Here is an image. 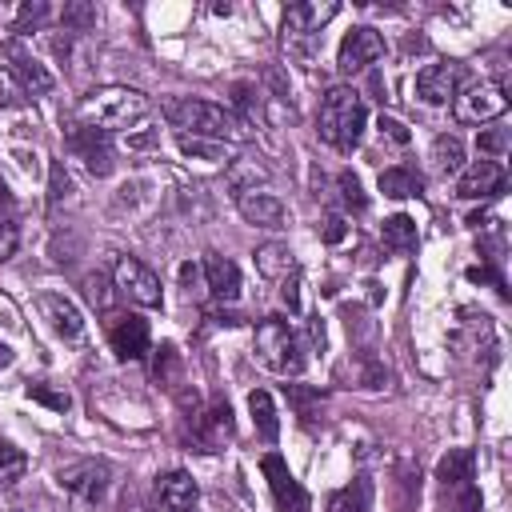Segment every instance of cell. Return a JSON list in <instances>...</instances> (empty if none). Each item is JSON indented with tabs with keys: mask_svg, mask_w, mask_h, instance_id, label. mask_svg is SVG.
Instances as JSON below:
<instances>
[{
	"mask_svg": "<svg viewBox=\"0 0 512 512\" xmlns=\"http://www.w3.org/2000/svg\"><path fill=\"white\" fill-rule=\"evenodd\" d=\"M364 124H368V108L356 88L336 84L324 92L320 112H316V132L324 144H332L336 152H352L364 136Z\"/></svg>",
	"mask_w": 512,
	"mask_h": 512,
	"instance_id": "obj_2",
	"label": "cell"
},
{
	"mask_svg": "<svg viewBox=\"0 0 512 512\" xmlns=\"http://www.w3.org/2000/svg\"><path fill=\"white\" fill-rule=\"evenodd\" d=\"M260 472H264L268 492H272V500H276L280 512H308V508H312V496H308L304 484L292 476V468H288V460H284L280 452H264V456H260Z\"/></svg>",
	"mask_w": 512,
	"mask_h": 512,
	"instance_id": "obj_9",
	"label": "cell"
},
{
	"mask_svg": "<svg viewBox=\"0 0 512 512\" xmlns=\"http://www.w3.org/2000/svg\"><path fill=\"white\" fill-rule=\"evenodd\" d=\"M12 512H24V508H12Z\"/></svg>",
	"mask_w": 512,
	"mask_h": 512,
	"instance_id": "obj_53",
	"label": "cell"
},
{
	"mask_svg": "<svg viewBox=\"0 0 512 512\" xmlns=\"http://www.w3.org/2000/svg\"><path fill=\"white\" fill-rule=\"evenodd\" d=\"M460 496H456V504H452V512H480V488L476 484H464V488H456Z\"/></svg>",
	"mask_w": 512,
	"mask_h": 512,
	"instance_id": "obj_43",
	"label": "cell"
},
{
	"mask_svg": "<svg viewBox=\"0 0 512 512\" xmlns=\"http://www.w3.org/2000/svg\"><path fill=\"white\" fill-rule=\"evenodd\" d=\"M152 372H156V380L164 388H176V380H180V352L172 344H160L156 348V360H152Z\"/></svg>",
	"mask_w": 512,
	"mask_h": 512,
	"instance_id": "obj_31",
	"label": "cell"
},
{
	"mask_svg": "<svg viewBox=\"0 0 512 512\" xmlns=\"http://www.w3.org/2000/svg\"><path fill=\"white\" fill-rule=\"evenodd\" d=\"M336 188H340V200H344V208H352V212H364L368 208V196H364V188H360V180H356V172H340L336 176Z\"/></svg>",
	"mask_w": 512,
	"mask_h": 512,
	"instance_id": "obj_33",
	"label": "cell"
},
{
	"mask_svg": "<svg viewBox=\"0 0 512 512\" xmlns=\"http://www.w3.org/2000/svg\"><path fill=\"white\" fill-rule=\"evenodd\" d=\"M280 300L288 304V312H300V268H292L280 284Z\"/></svg>",
	"mask_w": 512,
	"mask_h": 512,
	"instance_id": "obj_42",
	"label": "cell"
},
{
	"mask_svg": "<svg viewBox=\"0 0 512 512\" xmlns=\"http://www.w3.org/2000/svg\"><path fill=\"white\" fill-rule=\"evenodd\" d=\"M200 276H204V268H196V264H180V284H184L188 292H200Z\"/></svg>",
	"mask_w": 512,
	"mask_h": 512,
	"instance_id": "obj_47",
	"label": "cell"
},
{
	"mask_svg": "<svg viewBox=\"0 0 512 512\" xmlns=\"http://www.w3.org/2000/svg\"><path fill=\"white\" fill-rule=\"evenodd\" d=\"M108 480H112V472H108L104 460H72V464H64L56 472V484L68 496L72 512H96L104 504Z\"/></svg>",
	"mask_w": 512,
	"mask_h": 512,
	"instance_id": "obj_6",
	"label": "cell"
},
{
	"mask_svg": "<svg viewBox=\"0 0 512 512\" xmlns=\"http://www.w3.org/2000/svg\"><path fill=\"white\" fill-rule=\"evenodd\" d=\"M12 364V348L8 344H0V368H8Z\"/></svg>",
	"mask_w": 512,
	"mask_h": 512,
	"instance_id": "obj_51",
	"label": "cell"
},
{
	"mask_svg": "<svg viewBox=\"0 0 512 512\" xmlns=\"http://www.w3.org/2000/svg\"><path fill=\"white\" fill-rule=\"evenodd\" d=\"M264 180H268V168L256 164V160H248V156L232 160V168H228V184L236 188V196L240 192H256V184H264Z\"/></svg>",
	"mask_w": 512,
	"mask_h": 512,
	"instance_id": "obj_29",
	"label": "cell"
},
{
	"mask_svg": "<svg viewBox=\"0 0 512 512\" xmlns=\"http://www.w3.org/2000/svg\"><path fill=\"white\" fill-rule=\"evenodd\" d=\"M472 468H476L472 448H452L448 456H440V464H436V480H440L444 492H456V488L472 484Z\"/></svg>",
	"mask_w": 512,
	"mask_h": 512,
	"instance_id": "obj_21",
	"label": "cell"
},
{
	"mask_svg": "<svg viewBox=\"0 0 512 512\" xmlns=\"http://www.w3.org/2000/svg\"><path fill=\"white\" fill-rule=\"evenodd\" d=\"M68 192H72V180H68L64 164H60V160H52V164H48V204H60Z\"/></svg>",
	"mask_w": 512,
	"mask_h": 512,
	"instance_id": "obj_38",
	"label": "cell"
},
{
	"mask_svg": "<svg viewBox=\"0 0 512 512\" xmlns=\"http://www.w3.org/2000/svg\"><path fill=\"white\" fill-rule=\"evenodd\" d=\"M108 344L120 360H144L148 348H152V332H148V320L136 316V312H124V316H112L108 320Z\"/></svg>",
	"mask_w": 512,
	"mask_h": 512,
	"instance_id": "obj_11",
	"label": "cell"
},
{
	"mask_svg": "<svg viewBox=\"0 0 512 512\" xmlns=\"http://www.w3.org/2000/svg\"><path fill=\"white\" fill-rule=\"evenodd\" d=\"M196 416V428H192V440L200 452H216L224 448V440H232V408L228 400H212L204 412H192Z\"/></svg>",
	"mask_w": 512,
	"mask_h": 512,
	"instance_id": "obj_12",
	"label": "cell"
},
{
	"mask_svg": "<svg viewBox=\"0 0 512 512\" xmlns=\"http://www.w3.org/2000/svg\"><path fill=\"white\" fill-rule=\"evenodd\" d=\"M348 236V220L340 216V212H328L324 220H320V240L324 244H340Z\"/></svg>",
	"mask_w": 512,
	"mask_h": 512,
	"instance_id": "obj_41",
	"label": "cell"
},
{
	"mask_svg": "<svg viewBox=\"0 0 512 512\" xmlns=\"http://www.w3.org/2000/svg\"><path fill=\"white\" fill-rule=\"evenodd\" d=\"M468 280H488V284H496L500 292H504V280H500V272H492V268H468Z\"/></svg>",
	"mask_w": 512,
	"mask_h": 512,
	"instance_id": "obj_48",
	"label": "cell"
},
{
	"mask_svg": "<svg viewBox=\"0 0 512 512\" xmlns=\"http://www.w3.org/2000/svg\"><path fill=\"white\" fill-rule=\"evenodd\" d=\"M36 308H40V316L48 320V328L60 340H80L84 336V316H80V308L64 292H40L36 296Z\"/></svg>",
	"mask_w": 512,
	"mask_h": 512,
	"instance_id": "obj_14",
	"label": "cell"
},
{
	"mask_svg": "<svg viewBox=\"0 0 512 512\" xmlns=\"http://www.w3.org/2000/svg\"><path fill=\"white\" fill-rule=\"evenodd\" d=\"M24 452L20 448H12L8 440H0V488H8L12 480H20V472H24Z\"/></svg>",
	"mask_w": 512,
	"mask_h": 512,
	"instance_id": "obj_34",
	"label": "cell"
},
{
	"mask_svg": "<svg viewBox=\"0 0 512 512\" xmlns=\"http://www.w3.org/2000/svg\"><path fill=\"white\" fill-rule=\"evenodd\" d=\"M396 488H400V512H412L416 500H420V472L404 464V468L396 472Z\"/></svg>",
	"mask_w": 512,
	"mask_h": 512,
	"instance_id": "obj_36",
	"label": "cell"
},
{
	"mask_svg": "<svg viewBox=\"0 0 512 512\" xmlns=\"http://www.w3.org/2000/svg\"><path fill=\"white\" fill-rule=\"evenodd\" d=\"M28 96H24V88L16 84V76L8 72V68H0V108H16V104H24Z\"/></svg>",
	"mask_w": 512,
	"mask_h": 512,
	"instance_id": "obj_40",
	"label": "cell"
},
{
	"mask_svg": "<svg viewBox=\"0 0 512 512\" xmlns=\"http://www.w3.org/2000/svg\"><path fill=\"white\" fill-rule=\"evenodd\" d=\"M420 188H424V180H420V172L408 168V164H396V168H384V172H380V192L392 196V200L420 196Z\"/></svg>",
	"mask_w": 512,
	"mask_h": 512,
	"instance_id": "obj_25",
	"label": "cell"
},
{
	"mask_svg": "<svg viewBox=\"0 0 512 512\" xmlns=\"http://www.w3.org/2000/svg\"><path fill=\"white\" fill-rule=\"evenodd\" d=\"M44 16H48V4H44V0H24V4L16 8V24H12V32L24 36L28 28H40Z\"/></svg>",
	"mask_w": 512,
	"mask_h": 512,
	"instance_id": "obj_35",
	"label": "cell"
},
{
	"mask_svg": "<svg viewBox=\"0 0 512 512\" xmlns=\"http://www.w3.org/2000/svg\"><path fill=\"white\" fill-rule=\"evenodd\" d=\"M236 208H240V216H244L248 224H256V228H284V216H288L284 200L272 196V192H240V196H236Z\"/></svg>",
	"mask_w": 512,
	"mask_h": 512,
	"instance_id": "obj_18",
	"label": "cell"
},
{
	"mask_svg": "<svg viewBox=\"0 0 512 512\" xmlns=\"http://www.w3.org/2000/svg\"><path fill=\"white\" fill-rule=\"evenodd\" d=\"M204 288L216 296V300H236L240 296V268L224 256H208L204 260Z\"/></svg>",
	"mask_w": 512,
	"mask_h": 512,
	"instance_id": "obj_20",
	"label": "cell"
},
{
	"mask_svg": "<svg viewBox=\"0 0 512 512\" xmlns=\"http://www.w3.org/2000/svg\"><path fill=\"white\" fill-rule=\"evenodd\" d=\"M340 8L336 4H292L280 20V44L288 48V56L296 60H312L316 56V44H320V28L324 20H332Z\"/></svg>",
	"mask_w": 512,
	"mask_h": 512,
	"instance_id": "obj_5",
	"label": "cell"
},
{
	"mask_svg": "<svg viewBox=\"0 0 512 512\" xmlns=\"http://www.w3.org/2000/svg\"><path fill=\"white\" fill-rule=\"evenodd\" d=\"M308 332H312V344L324 352V320L320 316H312V324H308Z\"/></svg>",
	"mask_w": 512,
	"mask_h": 512,
	"instance_id": "obj_49",
	"label": "cell"
},
{
	"mask_svg": "<svg viewBox=\"0 0 512 512\" xmlns=\"http://www.w3.org/2000/svg\"><path fill=\"white\" fill-rule=\"evenodd\" d=\"M28 396H32L36 404L52 408V412H68V408H72V396L60 392V388H48V384H28Z\"/></svg>",
	"mask_w": 512,
	"mask_h": 512,
	"instance_id": "obj_37",
	"label": "cell"
},
{
	"mask_svg": "<svg viewBox=\"0 0 512 512\" xmlns=\"http://www.w3.org/2000/svg\"><path fill=\"white\" fill-rule=\"evenodd\" d=\"M256 268H260V276H268V280H284V276H288L296 264H292L288 244L272 240V244H264V248L256 252Z\"/></svg>",
	"mask_w": 512,
	"mask_h": 512,
	"instance_id": "obj_28",
	"label": "cell"
},
{
	"mask_svg": "<svg viewBox=\"0 0 512 512\" xmlns=\"http://www.w3.org/2000/svg\"><path fill=\"white\" fill-rule=\"evenodd\" d=\"M252 348H256V360H260L264 368L280 372V376H300L304 364H308V356H304V348H300V336H296L292 324L280 320V316H268V320L256 324Z\"/></svg>",
	"mask_w": 512,
	"mask_h": 512,
	"instance_id": "obj_4",
	"label": "cell"
},
{
	"mask_svg": "<svg viewBox=\"0 0 512 512\" xmlns=\"http://www.w3.org/2000/svg\"><path fill=\"white\" fill-rule=\"evenodd\" d=\"M504 92H508L504 84L476 80V84H468V88H460L452 96V116L460 124H488V120L504 116V108H508V96Z\"/></svg>",
	"mask_w": 512,
	"mask_h": 512,
	"instance_id": "obj_7",
	"label": "cell"
},
{
	"mask_svg": "<svg viewBox=\"0 0 512 512\" xmlns=\"http://www.w3.org/2000/svg\"><path fill=\"white\" fill-rule=\"evenodd\" d=\"M152 140H156L152 132H140V136H128V148H148Z\"/></svg>",
	"mask_w": 512,
	"mask_h": 512,
	"instance_id": "obj_50",
	"label": "cell"
},
{
	"mask_svg": "<svg viewBox=\"0 0 512 512\" xmlns=\"http://www.w3.org/2000/svg\"><path fill=\"white\" fill-rule=\"evenodd\" d=\"M8 56H12V64H8V72L16 76V84L24 88V96H48L52 92V72L32 56V52H24L16 40L8 44Z\"/></svg>",
	"mask_w": 512,
	"mask_h": 512,
	"instance_id": "obj_17",
	"label": "cell"
},
{
	"mask_svg": "<svg viewBox=\"0 0 512 512\" xmlns=\"http://www.w3.org/2000/svg\"><path fill=\"white\" fill-rule=\"evenodd\" d=\"M156 500H160L164 512H188L200 500V488L184 468H176V472H164L156 480Z\"/></svg>",
	"mask_w": 512,
	"mask_h": 512,
	"instance_id": "obj_19",
	"label": "cell"
},
{
	"mask_svg": "<svg viewBox=\"0 0 512 512\" xmlns=\"http://www.w3.org/2000/svg\"><path fill=\"white\" fill-rule=\"evenodd\" d=\"M428 160H432V172H440V176H456V172L464 168V144H460V136L440 132V136L432 140Z\"/></svg>",
	"mask_w": 512,
	"mask_h": 512,
	"instance_id": "obj_24",
	"label": "cell"
},
{
	"mask_svg": "<svg viewBox=\"0 0 512 512\" xmlns=\"http://www.w3.org/2000/svg\"><path fill=\"white\" fill-rule=\"evenodd\" d=\"M380 240H384V248H388V252H396V256L416 252V244H420V236H416V220H412V216H404V212L388 216V220H384V228H380Z\"/></svg>",
	"mask_w": 512,
	"mask_h": 512,
	"instance_id": "obj_23",
	"label": "cell"
},
{
	"mask_svg": "<svg viewBox=\"0 0 512 512\" xmlns=\"http://www.w3.org/2000/svg\"><path fill=\"white\" fill-rule=\"evenodd\" d=\"M456 88H460V64H452V60H440V64H428L416 72V100H424L432 108L448 104L456 96Z\"/></svg>",
	"mask_w": 512,
	"mask_h": 512,
	"instance_id": "obj_13",
	"label": "cell"
},
{
	"mask_svg": "<svg viewBox=\"0 0 512 512\" xmlns=\"http://www.w3.org/2000/svg\"><path fill=\"white\" fill-rule=\"evenodd\" d=\"M112 284H116V292H120L124 300H132V304H140V308H160V300H164L160 276H156L144 260H136V256H120V260H116Z\"/></svg>",
	"mask_w": 512,
	"mask_h": 512,
	"instance_id": "obj_8",
	"label": "cell"
},
{
	"mask_svg": "<svg viewBox=\"0 0 512 512\" xmlns=\"http://www.w3.org/2000/svg\"><path fill=\"white\" fill-rule=\"evenodd\" d=\"M180 152L184 156H196V160H228V144H216V140H200V136H176Z\"/></svg>",
	"mask_w": 512,
	"mask_h": 512,
	"instance_id": "obj_32",
	"label": "cell"
},
{
	"mask_svg": "<svg viewBox=\"0 0 512 512\" xmlns=\"http://www.w3.org/2000/svg\"><path fill=\"white\" fill-rule=\"evenodd\" d=\"M148 112H152V100L140 88H128V84H108V88H96L80 100V120L88 128H100V132L136 128Z\"/></svg>",
	"mask_w": 512,
	"mask_h": 512,
	"instance_id": "obj_3",
	"label": "cell"
},
{
	"mask_svg": "<svg viewBox=\"0 0 512 512\" xmlns=\"http://www.w3.org/2000/svg\"><path fill=\"white\" fill-rule=\"evenodd\" d=\"M84 296H88V304H96V308H108V304H112V292H108V280H104L100 272H92V276H84Z\"/></svg>",
	"mask_w": 512,
	"mask_h": 512,
	"instance_id": "obj_39",
	"label": "cell"
},
{
	"mask_svg": "<svg viewBox=\"0 0 512 512\" xmlns=\"http://www.w3.org/2000/svg\"><path fill=\"white\" fill-rule=\"evenodd\" d=\"M380 132H384L392 144H408V128H404L400 120H392V116H380Z\"/></svg>",
	"mask_w": 512,
	"mask_h": 512,
	"instance_id": "obj_46",
	"label": "cell"
},
{
	"mask_svg": "<svg viewBox=\"0 0 512 512\" xmlns=\"http://www.w3.org/2000/svg\"><path fill=\"white\" fill-rule=\"evenodd\" d=\"M12 204V196H8V188H4V180H0V208H8Z\"/></svg>",
	"mask_w": 512,
	"mask_h": 512,
	"instance_id": "obj_52",
	"label": "cell"
},
{
	"mask_svg": "<svg viewBox=\"0 0 512 512\" xmlns=\"http://www.w3.org/2000/svg\"><path fill=\"white\" fill-rule=\"evenodd\" d=\"M260 92H256V84L252 80H236L232 88H228V112L240 120V124H256V116H260V100H256Z\"/></svg>",
	"mask_w": 512,
	"mask_h": 512,
	"instance_id": "obj_27",
	"label": "cell"
},
{
	"mask_svg": "<svg viewBox=\"0 0 512 512\" xmlns=\"http://www.w3.org/2000/svg\"><path fill=\"white\" fill-rule=\"evenodd\" d=\"M500 192H504V168L496 160H476L456 180L460 200H488V196H500Z\"/></svg>",
	"mask_w": 512,
	"mask_h": 512,
	"instance_id": "obj_15",
	"label": "cell"
},
{
	"mask_svg": "<svg viewBox=\"0 0 512 512\" xmlns=\"http://www.w3.org/2000/svg\"><path fill=\"white\" fill-rule=\"evenodd\" d=\"M504 148H508V132H504V128H496V132H480V152L500 156Z\"/></svg>",
	"mask_w": 512,
	"mask_h": 512,
	"instance_id": "obj_44",
	"label": "cell"
},
{
	"mask_svg": "<svg viewBox=\"0 0 512 512\" xmlns=\"http://www.w3.org/2000/svg\"><path fill=\"white\" fill-rule=\"evenodd\" d=\"M380 56H384V36H380L376 28H368V24H360V28H352V32L340 40L336 68H340V76H356V72H364L368 64H376Z\"/></svg>",
	"mask_w": 512,
	"mask_h": 512,
	"instance_id": "obj_10",
	"label": "cell"
},
{
	"mask_svg": "<svg viewBox=\"0 0 512 512\" xmlns=\"http://www.w3.org/2000/svg\"><path fill=\"white\" fill-rule=\"evenodd\" d=\"M16 248H20V232H16L12 224H0V264H4L8 256H16Z\"/></svg>",
	"mask_w": 512,
	"mask_h": 512,
	"instance_id": "obj_45",
	"label": "cell"
},
{
	"mask_svg": "<svg viewBox=\"0 0 512 512\" xmlns=\"http://www.w3.org/2000/svg\"><path fill=\"white\" fill-rule=\"evenodd\" d=\"M164 120L180 132V136H200V140H216V144H232L244 140V124L212 100H196V96H176L164 104Z\"/></svg>",
	"mask_w": 512,
	"mask_h": 512,
	"instance_id": "obj_1",
	"label": "cell"
},
{
	"mask_svg": "<svg viewBox=\"0 0 512 512\" xmlns=\"http://www.w3.org/2000/svg\"><path fill=\"white\" fill-rule=\"evenodd\" d=\"M68 144L84 156V164H88L92 176H108V172L116 168V164H112V148H108V132L88 128V124H76V128L68 132Z\"/></svg>",
	"mask_w": 512,
	"mask_h": 512,
	"instance_id": "obj_16",
	"label": "cell"
},
{
	"mask_svg": "<svg viewBox=\"0 0 512 512\" xmlns=\"http://www.w3.org/2000/svg\"><path fill=\"white\" fill-rule=\"evenodd\" d=\"M324 512H372V480L368 476H356L352 484L336 488L328 496Z\"/></svg>",
	"mask_w": 512,
	"mask_h": 512,
	"instance_id": "obj_22",
	"label": "cell"
},
{
	"mask_svg": "<svg viewBox=\"0 0 512 512\" xmlns=\"http://www.w3.org/2000/svg\"><path fill=\"white\" fill-rule=\"evenodd\" d=\"M248 412H252V424H256V432H260V440L264 444H276V436H280V416H276V404H272V396L268 392H248Z\"/></svg>",
	"mask_w": 512,
	"mask_h": 512,
	"instance_id": "obj_26",
	"label": "cell"
},
{
	"mask_svg": "<svg viewBox=\"0 0 512 512\" xmlns=\"http://www.w3.org/2000/svg\"><path fill=\"white\" fill-rule=\"evenodd\" d=\"M60 28L64 32H88V28H96V4L92 0H68L60 8Z\"/></svg>",
	"mask_w": 512,
	"mask_h": 512,
	"instance_id": "obj_30",
	"label": "cell"
}]
</instances>
